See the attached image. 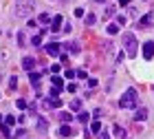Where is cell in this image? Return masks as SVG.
<instances>
[{"label": "cell", "instance_id": "52a82bcc", "mask_svg": "<svg viewBox=\"0 0 154 139\" xmlns=\"http://www.w3.org/2000/svg\"><path fill=\"white\" fill-rule=\"evenodd\" d=\"M33 66H35V58H24L22 60V68L24 71H33Z\"/></svg>", "mask_w": 154, "mask_h": 139}, {"label": "cell", "instance_id": "cb8c5ba5", "mask_svg": "<svg viewBox=\"0 0 154 139\" xmlns=\"http://www.w3.org/2000/svg\"><path fill=\"white\" fill-rule=\"evenodd\" d=\"M150 20H152V16L148 13V16H143V18H141V22H139V24H141V27H145V24H150Z\"/></svg>", "mask_w": 154, "mask_h": 139}, {"label": "cell", "instance_id": "836d02e7", "mask_svg": "<svg viewBox=\"0 0 154 139\" xmlns=\"http://www.w3.org/2000/svg\"><path fill=\"white\" fill-rule=\"evenodd\" d=\"M97 2H106V0H97Z\"/></svg>", "mask_w": 154, "mask_h": 139}, {"label": "cell", "instance_id": "1f68e13d", "mask_svg": "<svg viewBox=\"0 0 154 139\" xmlns=\"http://www.w3.org/2000/svg\"><path fill=\"white\" fill-rule=\"evenodd\" d=\"M99 139H110V135H108V133H101V135H99Z\"/></svg>", "mask_w": 154, "mask_h": 139}, {"label": "cell", "instance_id": "d4e9b609", "mask_svg": "<svg viewBox=\"0 0 154 139\" xmlns=\"http://www.w3.org/2000/svg\"><path fill=\"white\" fill-rule=\"evenodd\" d=\"M115 135H117V137H125V133H123L121 126H115Z\"/></svg>", "mask_w": 154, "mask_h": 139}, {"label": "cell", "instance_id": "9c48e42d", "mask_svg": "<svg viewBox=\"0 0 154 139\" xmlns=\"http://www.w3.org/2000/svg\"><path fill=\"white\" fill-rule=\"evenodd\" d=\"M46 53L48 55H60V44L57 42H51V44L46 46Z\"/></svg>", "mask_w": 154, "mask_h": 139}, {"label": "cell", "instance_id": "277c9868", "mask_svg": "<svg viewBox=\"0 0 154 139\" xmlns=\"http://www.w3.org/2000/svg\"><path fill=\"white\" fill-rule=\"evenodd\" d=\"M143 58L145 60H152L154 58V42H145L143 44Z\"/></svg>", "mask_w": 154, "mask_h": 139}, {"label": "cell", "instance_id": "8992f818", "mask_svg": "<svg viewBox=\"0 0 154 139\" xmlns=\"http://www.w3.org/2000/svg\"><path fill=\"white\" fill-rule=\"evenodd\" d=\"M57 135H60V137H71V135H73V128L68 126V124H62L60 130H57Z\"/></svg>", "mask_w": 154, "mask_h": 139}, {"label": "cell", "instance_id": "83f0119b", "mask_svg": "<svg viewBox=\"0 0 154 139\" xmlns=\"http://www.w3.org/2000/svg\"><path fill=\"white\" fill-rule=\"evenodd\" d=\"M16 106L22 110V108H26V102H24V100H18V102H16Z\"/></svg>", "mask_w": 154, "mask_h": 139}, {"label": "cell", "instance_id": "8fae6325", "mask_svg": "<svg viewBox=\"0 0 154 139\" xmlns=\"http://www.w3.org/2000/svg\"><path fill=\"white\" fill-rule=\"evenodd\" d=\"M90 133H93V135H99V133H101V124L97 122V119L90 124Z\"/></svg>", "mask_w": 154, "mask_h": 139}, {"label": "cell", "instance_id": "4fadbf2b", "mask_svg": "<svg viewBox=\"0 0 154 139\" xmlns=\"http://www.w3.org/2000/svg\"><path fill=\"white\" fill-rule=\"evenodd\" d=\"M40 24H48V22H53V20H51V16H48V13H40Z\"/></svg>", "mask_w": 154, "mask_h": 139}, {"label": "cell", "instance_id": "6da1fadb", "mask_svg": "<svg viewBox=\"0 0 154 139\" xmlns=\"http://www.w3.org/2000/svg\"><path fill=\"white\" fill-rule=\"evenodd\" d=\"M137 104H139V93L134 91V88H128V91L121 95V100H119V106L125 108V110L137 108Z\"/></svg>", "mask_w": 154, "mask_h": 139}, {"label": "cell", "instance_id": "e0dca14e", "mask_svg": "<svg viewBox=\"0 0 154 139\" xmlns=\"http://www.w3.org/2000/svg\"><path fill=\"white\" fill-rule=\"evenodd\" d=\"M16 86H18V77H16V75H11V77H9V88H11V91H16Z\"/></svg>", "mask_w": 154, "mask_h": 139}, {"label": "cell", "instance_id": "3957f363", "mask_svg": "<svg viewBox=\"0 0 154 139\" xmlns=\"http://www.w3.org/2000/svg\"><path fill=\"white\" fill-rule=\"evenodd\" d=\"M33 9H35V0H18V2H16V16L18 18L31 16Z\"/></svg>", "mask_w": 154, "mask_h": 139}, {"label": "cell", "instance_id": "ac0fdd59", "mask_svg": "<svg viewBox=\"0 0 154 139\" xmlns=\"http://www.w3.org/2000/svg\"><path fill=\"white\" fill-rule=\"evenodd\" d=\"M60 119L64 122V124H68V122L73 119V115H71V113H60Z\"/></svg>", "mask_w": 154, "mask_h": 139}, {"label": "cell", "instance_id": "7402d4cb", "mask_svg": "<svg viewBox=\"0 0 154 139\" xmlns=\"http://www.w3.org/2000/svg\"><path fill=\"white\" fill-rule=\"evenodd\" d=\"M31 44H33V46H40V44H42V36H40V33H38L35 38H31Z\"/></svg>", "mask_w": 154, "mask_h": 139}, {"label": "cell", "instance_id": "7a4b0ae2", "mask_svg": "<svg viewBox=\"0 0 154 139\" xmlns=\"http://www.w3.org/2000/svg\"><path fill=\"white\" fill-rule=\"evenodd\" d=\"M123 51L128 58H134L137 51H139V42H137V38H134V33H123Z\"/></svg>", "mask_w": 154, "mask_h": 139}, {"label": "cell", "instance_id": "f1b7e54d", "mask_svg": "<svg viewBox=\"0 0 154 139\" xmlns=\"http://www.w3.org/2000/svg\"><path fill=\"white\" fill-rule=\"evenodd\" d=\"M125 22H128V20H125V16H119V18H117V24H125Z\"/></svg>", "mask_w": 154, "mask_h": 139}, {"label": "cell", "instance_id": "d6a6232c", "mask_svg": "<svg viewBox=\"0 0 154 139\" xmlns=\"http://www.w3.org/2000/svg\"><path fill=\"white\" fill-rule=\"evenodd\" d=\"M119 5H123V7H125V5H130V0H119Z\"/></svg>", "mask_w": 154, "mask_h": 139}, {"label": "cell", "instance_id": "d6986e66", "mask_svg": "<svg viewBox=\"0 0 154 139\" xmlns=\"http://www.w3.org/2000/svg\"><path fill=\"white\" fill-rule=\"evenodd\" d=\"M110 36H115V33H119V24H108V29H106Z\"/></svg>", "mask_w": 154, "mask_h": 139}, {"label": "cell", "instance_id": "30bf717a", "mask_svg": "<svg viewBox=\"0 0 154 139\" xmlns=\"http://www.w3.org/2000/svg\"><path fill=\"white\" fill-rule=\"evenodd\" d=\"M46 106H51V108H60V106H62V100H60V97H53V95H51V100H46Z\"/></svg>", "mask_w": 154, "mask_h": 139}, {"label": "cell", "instance_id": "5b68a950", "mask_svg": "<svg viewBox=\"0 0 154 139\" xmlns=\"http://www.w3.org/2000/svg\"><path fill=\"white\" fill-rule=\"evenodd\" d=\"M62 22H64V18H62V16H55V18H53V22H51V31H53V33H57V31L62 29Z\"/></svg>", "mask_w": 154, "mask_h": 139}, {"label": "cell", "instance_id": "4dcf8cb0", "mask_svg": "<svg viewBox=\"0 0 154 139\" xmlns=\"http://www.w3.org/2000/svg\"><path fill=\"white\" fill-rule=\"evenodd\" d=\"M68 49H71L73 53H77V51H79V46H77V44H68Z\"/></svg>", "mask_w": 154, "mask_h": 139}, {"label": "cell", "instance_id": "44dd1931", "mask_svg": "<svg viewBox=\"0 0 154 139\" xmlns=\"http://www.w3.org/2000/svg\"><path fill=\"white\" fill-rule=\"evenodd\" d=\"M0 130H2V135H5L7 139H11V130H9V126H7V124H5V126H0Z\"/></svg>", "mask_w": 154, "mask_h": 139}, {"label": "cell", "instance_id": "f546056e", "mask_svg": "<svg viewBox=\"0 0 154 139\" xmlns=\"http://www.w3.org/2000/svg\"><path fill=\"white\" fill-rule=\"evenodd\" d=\"M66 88H68V93H77V86H75V84H68Z\"/></svg>", "mask_w": 154, "mask_h": 139}, {"label": "cell", "instance_id": "e575fe53", "mask_svg": "<svg viewBox=\"0 0 154 139\" xmlns=\"http://www.w3.org/2000/svg\"><path fill=\"white\" fill-rule=\"evenodd\" d=\"M0 124H2V115H0Z\"/></svg>", "mask_w": 154, "mask_h": 139}, {"label": "cell", "instance_id": "5bb4252c", "mask_svg": "<svg viewBox=\"0 0 154 139\" xmlns=\"http://www.w3.org/2000/svg\"><path fill=\"white\" fill-rule=\"evenodd\" d=\"M35 126L42 130V133H44V130H46V119H44V117H38V122H35Z\"/></svg>", "mask_w": 154, "mask_h": 139}, {"label": "cell", "instance_id": "484cf974", "mask_svg": "<svg viewBox=\"0 0 154 139\" xmlns=\"http://www.w3.org/2000/svg\"><path fill=\"white\" fill-rule=\"evenodd\" d=\"M110 16H115V7H106V18H110Z\"/></svg>", "mask_w": 154, "mask_h": 139}, {"label": "cell", "instance_id": "7c38bea8", "mask_svg": "<svg viewBox=\"0 0 154 139\" xmlns=\"http://www.w3.org/2000/svg\"><path fill=\"white\" fill-rule=\"evenodd\" d=\"M84 22H86L88 27H93V24L97 22V18H95V13H86V16H84Z\"/></svg>", "mask_w": 154, "mask_h": 139}, {"label": "cell", "instance_id": "ba28073f", "mask_svg": "<svg viewBox=\"0 0 154 139\" xmlns=\"http://www.w3.org/2000/svg\"><path fill=\"white\" fill-rule=\"evenodd\" d=\"M145 117H148V108H137V113H134V122H143Z\"/></svg>", "mask_w": 154, "mask_h": 139}, {"label": "cell", "instance_id": "2e32d148", "mask_svg": "<svg viewBox=\"0 0 154 139\" xmlns=\"http://www.w3.org/2000/svg\"><path fill=\"white\" fill-rule=\"evenodd\" d=\"M82 108V100H71V110H79Z\"/></svg>", "mask_w": 154, "mask_h": 139}, {"label": "cell", "instance_id": "603a6c76", "mask_svg": "<svg viewBox=\"0 0 154 139\" xmlns=\"http://www.w3.org/2000/svg\"><path fill=\"white\" fill-rule=\"evenodd\" d=\"M5 124H7V126H13V124H16V117H13V115H7V117H5Z\"/></svg>", "mask_w": 154, "mask_h": 139}, {"label": "cell", "instance_id": "9a60e30c", "mask_svg": "<svg viewBox=\"0 0 154 139\" xmlns=\"http://www.w3.org/2000/svg\"><path fill=\"white\" fill-rule=\"evenodd\" d=\"M29 80H31V84H33V86H38V84H40V75H38V73H33V71L29 73Z\"/></svg>", "mask_w": 154, "mask_h": 139}, {"label": "cell", "instance_id": "4316f807", "mask_svg": "<svg viewBox=\"0 0 154 139\" xmlns=\"http://www.w3.org/2000/svg\"><path fill=\"white\" fill-rule=\"evenodd\" d=\"M51 71H53V75H57V73L62 71V66H60V64H53V66H51Z\"/></svg>", "mask_w": 154, "mask_h": 139}, {"label": "cell", "instance_id": "ffe728a7", "mask_svg": "<svg viewBox=\"0 0 154 139\" xmlns=\"http://www.w3.org/2000/svg\"><path fill=\"white\" fill-rule=\"evenodd\" d=\"M77 119H79L82 124H86V122L90 119V115H88V113H79V115H77Z\"/></svg>", "mask_w": 154, "mask_h": 139}]
</instances>
